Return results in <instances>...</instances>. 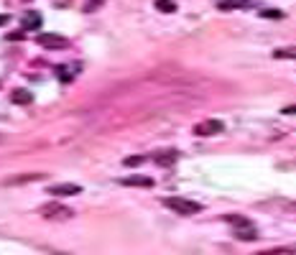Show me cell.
I'll list each match as a JSON object with an SVG mask.
<instances>
[{"label":"cell","mask_w":296,"mask_h":255,"mask_svg":"<svg viewBox=\"0 0 296 255\" xmlns=\"http://www.w3.org/2000/svg\"><path fill=\"white\" fill-rule=\"evenodd\" d=\"M156 8L163 10V13H174V10H176V3H174V0H156Z\"/></svg>","instance_id":"5bb4252c"},{"label":"cell","mask_w":296,"mask_h":255,"mask_svg":"<svg viewBox=\"0 0 296 255\" xmlns=\"http://www.w3.org/2000/svg\"><path fill=\"white\" fill-rule=\"evenodd\" d=\"M281 113H284V115H296V105H289V107H284Z\"/></svg>","instance_id":"ffe728a7"},{"label":"cell","mask_w":296,"mask_h":255,"mask_svg":"<svg viewBox=\"0 0 296 255\" xmlns=\"http://www.w3.org/2000/svg\"><path fill=\"white\" fill-rule=\"evenodd\" d=\"M51 194L54 196H77V194H82V187L79 184H57V187H51Z\"/></svg>","instance_id":"52a82bcc"},{"label":"cell","mask_w":296,"mask_h":255,"mask_svg":"<svg viewBox=\"0 0 296 255\" xmlns=\"http://www.w3.org/2000/svg\"><path fill=\"white\" fill-rule=\"evenodd\" d=\"M261 15H263V18H284V13H281V10H263Z\"/></svg>","instance_id":"d6986e66"},{"label":"cell","mask_w":296,"mask_h":255,"mask_svg":"<svg viewBox=\"0 0 296 255\" xmlns=\"http://www.w3.org/2000/svg\"><path fill=\"white\" fill-rule=\"evenodd\" d=\"M120 184H123V187H153V179H151V176L136 174V176H123Z\"/></svg>","instance_id":"9c48e42d"},{"label":"cell","mask_w":296,"mask_h":255,"mask_svg":"<svg viewBox=\"0 0 296 255\" xmlns=\"http://www.w3.org/2000/svg\"><path fill=\"white\" fill-rule=\"evenodd\" d=\"M36 44L44 46V49H67L69 46V41L64 36H59V33H39Z\"/></svg>","instance_id":"3957f363"},{"label":"cell","mask_w":296,"mask_h":255,"mask_svg":"<svg viewBox=\"0 0 296 255\" xmlns=\"http://www.w3.org/2000/svg\"><path fill=\"white\" fill-rule=\"evenodd\" d=\"M273 57L276 59H296V49H279V51H273Z\"/></svg>","instance_id":"9a60e30c"},{"label":"cell","mask_w":296,"mask_h":255,"mask_svg":"<svg viewBox=\"0 0 296 255\" xmlns=\"http://www.w3.org/2000/svg\"><path fill=\"white\" fill-rule=\"evenodd\" d=\"M57 71H59V79H62V82H64V84H67V82H72V71H67V69H64V66H59V69H57Z\"/></svg>","instance_id":"e0dca14e"},{"label":"cell","mask_w":296,"mask_h":255,"mask_svg":"<svg viewBox=\"0 0 296 255\" xmlns=\"http://www.w3.org/2000/svg\"><path fill=\"white\" fill-rule=\"evenodd\" d=\"M41 217L44 220H54V222H64V220H72L74 209L67 204H59V202H49L41 207Z\"/></svg>","instance_id":"7a4b0ae2"},{"label":"cell","mask_w":296,"mask_h":255,"mask_svg":"<svg viewBox=\"0 0 296 255\" xmlns=\"http://www.w3.org/2000/svg\"><path fill=\"white\" fill-rule=\"evenodd\" d=\"M41 21H44V18H41V13L28 10V13L23 15V21H21V23H23V28H26V31H39V28H41Z\"/></svg>","instance_id":"ba28073f"},{"label":"cell","mask_w":296,"mask_h":255,"mask_svg":"<svg viewBox=\"0 0 296 255\" xmlns=\"http://www.w3.org/2000/svg\"><path fill=\"white\" fill-rule=\"evenodd\" d=\"M8 21H10L8 15H0V26H3V23H8Z\"/></svg>","instance_id":"44dd1931"},{"label":"cell","mask_w":296,"mask_h":255,"mask_svg":"<svg viewBox=\"0 0 296 255\" xmlns=\"http://www.w3.org/2000/svg\"><path fill=\"white\" fill-rule=\"evenodd\" d=\"M13 102H15V105H31V102H33V95H31L28 89H15V92H13Z\"/></svg>","instance_id":"8fae6325"},{"label":"cell","mask_w":296,"mask_h":255,"mask_svg":"<svg viewBox=\"0 0 296 255\" xmlns=\"http://www.w3.org/2000/svg\"><path fill=\"white\" fill-rule=\"evenodd\" d=\"M179 151L176 148H163V151H158V153H153V161L161 166V169H171L176 161H179Z\"/></svg>","instance_id":"277c9868"},{"label":"cell","mask_w":296,"mask_h":255,"mask_svg":"<svg viewBox=\"0 0 296 255\" xmlns=\"http://www.w3.org/2000/svg\"><path fill=\"white\" fill-rule=\"evenodd\" d=\"M225 222H230V225H235V227H245V225H253L248 217H243V214H225Z\"/></svg>","instance_id":"7c38bea8"},{"label":"cell","mask_w":296,"mask_h":255,"mask_svg":"<svg viewBox=\"0 0 296 255\" xmlns=\"http://www.w3.org/2000/svg\"><path fill=\"white\" fill-rule=\"evenodd\" d=\"M41 179H46L44 174H21V176H8L3 184L5 187H18V184H28V181H41Z\"/></svg>","instance_id":"8992f818"},{"label":"cell","mask_w":296,"mask_h":255,"mask_svg":"<svg viewBox=\"0 0 296 255\" xmlns=\"http://www.w3.org/2000/svg\"><path fill=\"white\" fill-rule=\"evenodd\" d=\"M87 8H95V0H89V5H87Z\"/></svg>","instance_id":"7402d4cb"},{"label":"cell","mask_w":296,"mask_h":255,"mask_svg":"<svg viewBox=\"0 0 296 255\" xmlns=\"http://www.w3.org/2000/svg\"><path fill=\"white\" fill-rule=\"evenodd\" d=\"M143 163V156H128L125 158V166H141Z\"/></svg>","instance_id":"ac0fdd59"},{"label":"cell","mask_w":296,"mask_h":255,"mask_svg":"<svg viewBox=\"0 0 296 255\" xmlns=\"http://www.w3.org/2000/svg\"><path fill=\"white\" fill-rule=\"evenodd\" d=\"M217 5H220L222 10H232V8H240V5H243V0H220Z\"/></svg>","instance_id":"2e32d148"},{"label":"cell","mask_w":296,"mask_h":255,"mask_svg":"<svg viewBox=\"0 0 296 255\" xmlns=\"http://www.w3.org/2000/svg\"><path fill=\"white\" fill-rule=\"evenodd\" d=\"M232 235H235L237 240H245V243H250V240H258V230H255L253 225H245V227H235V230H232Z\"/></svg>","instance_id":"30bf717a"},{"label":"cell","mask_w":296,"mask_h":255,"mask_svg":"<svg viewBox=\"0 0 296 255\" xmlns=\"http://www.w3.org/2000/svg\"><path fill=\"white\" fill-rule=\"evenodd\" d=\"M296 248H271V250H263V253H255V255H294Z\"/></svg>","instance_id":"4fadbf2b"},{"label":"cell","mask_w":296,"mask_h":255,"mask_svg":"<svg viewBox=\"0 0 296 255\" xmlns=\"http://www.w3.org/2000/svg\"><path fill=\"white\" fill-rule=\"evenodd\" d=\"M222 123L220 120H205V123H197L194 125V135H217L222 133Z\"/></svg>","instance_id":"5b68a950"},{"label":"cell","mask_w":296,"mask_h":255,"mask_svg":"<svg viewBox=\"0 0 296 255\" xmlns=\"http://www.w3.org/2000/svg\"><path fill=\"white\" fill-rule=\"evenodd\" d=\"M161 202H163V207H169L171 212L184 214V217L202 212V204H197V202H192V199H184V196H163Z\"/></svg>","instance_id":"6da1fadb"}]
</instances>
